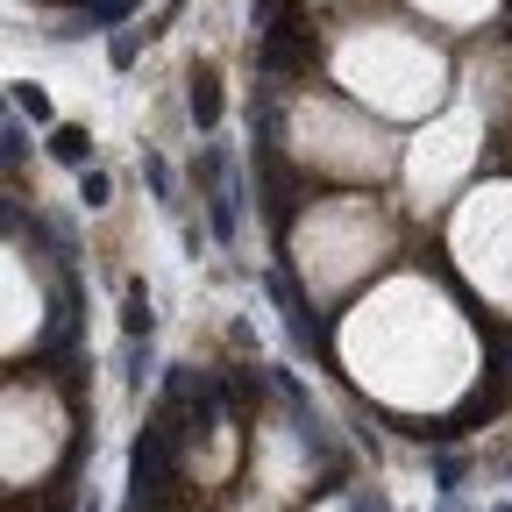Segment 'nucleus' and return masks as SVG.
Segmentation results:
<instances>
[{"label":"nucleus","instance_id":"7ed1b4c3","mask_svg":"<svg viewBox=\"0 0 512 512\" xmlns=\"http://www.w3.org/2000/svg\"><path fill=\"white\" fill-rule=\"evenodd\" d=\"M470 136H477V121H470V114H456V121H441L434 136H420V143H413V164H406V171H413L420 207H427V200H441L448 178L470 164Z\"/></svg>","mask_w":512,"mask_h":512},{"label":"nucleus","instance_id":"39448f33","mask_svg":"<svg viewBox=\"0 0 512 512\" xmlns=\"http://www.w3.org/2000/svg\"><path fill=\"white\" fill-rule=\"evenodd\" d=\"M313 512H349V505H342V498H328V505H313Z\"/></svg>","mask_w":512,"mask_h":512},{"label":"nucleus","instance_id":"f257e3e1","mask_svg":"<svg viewBox=\"0 0 512 512\" xmlns=\"http://www.w3.org/2000/svg\"><path fill=\"white\" fill-rule=\"evenodd\" d=\"M335 64H342V86H356L363 100L377 93V107H392V114H413V107H434L441 100V64L420 43L392 36V29L356 36Z\"/></svg>","mask_w":512,"mask_h":512},{"label":"nucleus","instance_id":"20e7f679","mask_svg":"<svg viewBox=\"0 0 512 512\" xmlns=\"http://www.w3.org/2000/svg\"><path fill=\"white\" fill-rule=\"evenodd\" d=\"M192 114H200V121H214V114H221V93H214V72H200V79H192Z\"/></svg>","mask_w":512,"mask_h":512},{"label":"nucleus","instance_id":"f03ea898","mask_svg":"<svg viewBox=\"0 0 512 512\" xmlns=\"http://www.w3.org/2000/svg\"><path fill=\"white\" fill-rule=\"evenodd\" d=\"M64 441V427H57V406L43 399V392H8V484H29L43 463H50V448Z\"/></svg>","mask_w":512,"mask_h":512}]
</instances>
